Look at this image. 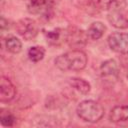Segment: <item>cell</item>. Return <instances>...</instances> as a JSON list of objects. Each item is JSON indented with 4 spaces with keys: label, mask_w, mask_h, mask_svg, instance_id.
I'll list each match as a JSON object with an SVG mask.
<instances>
[{
    "label": "cell",
    "mask_w": 128,
    "mask_h": 128,
    "mask_svg": "<svg viewBox=\"0 0 128 128\" xmlns=\"http://www.w3.org/2000/svg\"><path fill=\"white\" fill-rule=\"evenodd\" d=\"M27 55H28V58L32 61V62H39L41 61L44 56H45V49L42 47V46H32L28 49V52H27Z\"/></svg>",
    "instance_id": "cell-14"
},
{
    "label": "cell",
    "mask_w": 128,
    "mask_h": 128,
    "mask_svg": "<svg viewBox=\"0 0 128 128\" xmlns=\"http://www.w3.org/2000/svg\"><path fill=\"white\" fill-rule=\"evenodd\" d=\"M105 31H106V26L100 21H95V22L91 23V25L88 27L87 34L90 39L98 40L103 36Z\"/></svg>",
    "instance_id": "cell-11"
},
{
    "label": "cell",
    "mask_w": 128,
    "mask_h": 128,
    "mask_svg": "<svg viewBox=\"0 0 128 128\" xmlns=\"http://www.w3.org/2000/svg\"><path fill=\"white\" fill-rule=\"evenodd\" d=\"M69 84L71 87H73L76 91H78L81 94H88L91 90V85L88 81L79 78V77H72L69 79Z\"/></svg>",
    "instance_id": "cell-12"
},
{
    "label": "cell",
    "mask_w": 128,
    "mask_h": 128,
    "mask_svg": "<svg viewBox=\"0 0 128 128\" xmlns=\"http://www.w3.org/2000/svg\"><path fill=\"white\" fill-rule=\"evenodd\" d=\"M88 34L87 32L83 31L82 29H78L76 27L71 28L66 33V41L72 48H80L84 45H86L88 41Z\"/></svg>",
    "instance_id": "cell-5"
},
{
    "label": "cell",
    "mask_w": 128,
    "mask_h": 128,
    "mask_svg": "<svg viewBox=\"0 0 128 128\" xmlns=\"http://www.w3.org/2000/svg\"><path fill=\"white\" fill-rule=\"evenodd\" d=\"M107 19L109 23L118 29H126L128 28V18L125 16L124 12H113L108 13Z\"/></svg>",
    "instance_id": "cell-8"
},
{
    "label": "cell",
    "mask_w": 128,
    "mask_h": 128,
    "mask_svg": "<svg viewBox=\"0 0 128 128\" xmlns=\"http://www.w3.org/2000/svg\"><path fill=\"white\" fill-rule=\"evenodd\" d=\"M27 7L32 14H44L50 8V0H28Z\"/></svg>",
    "instance_id": "cell-10"
},
{
    "label": "cell",
    "mask_w": 128,
    "mask_h": 128,
    "mask_svg": "<svg viewBox=\"0 0 128 128\" xmlns=\"http://www.w3.org/2000/svg\"><path fill=\"white\" fill-rule=\"evenodd\" d=\"M107 41L111 50L120 54L128 53V33L114 32L109 35Z\"/></svg>",
    "instance_id": "cell-4"
},
{
    "label": "cell",
    "mask_w": 128,
    "mask_h": 128,
    "mask_svg": "<svg viewBox=\"0 0 128 128\" xmlns=\"http://www.w3.org/2000/svg\"><path fill=\"white\" fill-rule=\"evenodd\" d=\"M16 95V87L14 84L4 76L0 78V101L1 102H9L15 98Z\"/></svg>",
    "instance_id": "cell-6"
},
{
    "label": "cell",
    "mask_w": 128,
    "mask_h": 128,
    "mask_svg": "<svg viewBox=\"0 0 128 128\" xmlns=\"http://www.w3.org/2000/svg\"><path fill=\"white\" fill-rule=\"evenodd\" d=\"M100 73L103 78H115L119 74L118 63L114 59L104 61L100 66Z\"/></svg>",
    "instance_id": "cell-7"
},
{
    "label": "cell",
    "mask_w": 128,
    "mask_h": 128,
    "mask_svg": "<svg viewBox=\"0 0 128 128\" xmlns=\"http://www.w3.org/2000/svg\"><path fill=\"white\" fill-rule=\"evenodd\" d=\"M16 30L22 38L29 41L38 35L39 26L34 19L22 18L16 23Z\"/></svg>",
    "instance_id": "cell-3"
},
{
    "label": "cell",
    "mask_w": 128,
    "mask_h": 128,
    "mask_svg": "<svg viewBox=\"0 0 128 128\" xmlns=\"http://www.w3.org/2000/svg\"><path fill=\"white\" fill-rule=\"evenodd\" d=\"M44 34H45V37L47 39V42L51 45L58 44V42L60 41L61 36H62V32L59 28H55L53 30H48Z\"/></svg>",
    "instance_id": "cell-16"
},
{
    "label": "cell",
    "mask_w": 128,
    "mask_h": 128,
    "mask_svg": "<svg viewBox=\"0 0 128 128\" xmlns=\"http://www.w3.org/2000/svg\"><path fill=\"white\" fill-rule=\"evenodd\" d=\"M127 7L126 0H108L106 9L108 13L113 12H124Z\"/></svg>",
    "instance_id": "cell-15"
},
{
    "label": "cell",
    "mask_w": 128,
    "mask_h": 128,
    "mask_svg": "<svg viewBox=\"0 0 128 128\" xmlns=\"http://www.w3.org/2000/svg\"><path fill=\"white\" fill-rule=\"evenodd\" d=\"M5 47L10 53L17 54L22 50V42L15 36H9L5 39Z\"/></svg>",
    "instance_id": "cell-13"
},
{
    "label": "cell",
    "mask_w": 128,
    "mask_h": 128,
    "mask_svg": "<svg viewBox=\"0 0 128 128\" xmlns=\"http://www.w3.org/2000/svg\"><path fill=\"white\" fill-rule=\"evenodd\" d=\"M100 1L101 0H73L75 5H77L79 7H84V8L93 7L97 4H99Z\"/></svg>",
    "instance_id": "cell-18"
},
{
    "label": "cell",
    "mask_w": 128,
    "mask_h": 128,
    "mask_svg": "<svg viewBox=\"0 0 128 128\" xmlns=\"http://www.w3.org/2000/svg\"><path fill=\"white\" fill-rule=\"evenodd\" d=\"M76 113L80 119L89 123L98 122L104 115V108L94 100H84L76 108Z\"/></svg>",
    "instance_id": "cell-2"
},
{
    "label": "cell",
    "mask_w": 128,
    "mask_h": 128,
    "mask_svg": "<svg viewBox=\"0 0 128 128\" xmlns=\"http://www.w3.org/2000/svg\"><path fill=\"white\" fill-rule=\"evenodd\" d=\"M109 119L114 123L128 121V105H119L112 108Z\"/></svg>",
    "instance_id": "cell-9"
},
{
    "label": "cell",
    "mask_w": 128,
    "mask_h": 128,
    "mask_svg": "<svg viewBox=\"0 0 128 128\" xmlns=\"http://www.w3.org/2000/svg\"><path fill=\"white\" fill-rule=\"evenodd\" d=\"M0 122L5 127H11L15 123V117L13 114H11L9 112H7V113L2 112L1 116H0Z\"/></svg>",
    "instance_id": "cell-17"
},
{
    "label": "cell",
    "mask_w": 128,
    "mask_h": 128,
    "mask_svg": "<svg viewBox=\"0 0 128 128\" xmlns=\"http://www.w3.org/2000/svg\"><path fill=\"white\" fill-rule=\"evenodd\" d=\"M0 26H1V30L4 31L6 28H8V21L4 18V17H1V22H0Z\"/></svg>",
    "instance_id": "cell-19"
},
{
    "label": "cell",
    "mask_w": 128,
    "mask_h": 128,
    "mask_svg": "<svg viewBox=\"0 0 128 128\" xmlns=\"http://www.w3.org/2000/svg\"><path fill=\"white\" fill-rule=\"evenodd\" d=\"M88 62L87 55L80 49H73L57 56L54 60L56 67L62 71L83 70Z\"/></svg>",
    "instance_id": "cell-1"
}]
</instances>
